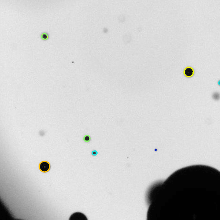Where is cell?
I'll use <instances>...</instances> for the list:
<instances>
[{
  "label": "cell",
  "instance_id": "6da1fadb",
  "mask_svg": "<svg viewBox=\"0 0 220 220\" xmlns=\"http://www.w3.org/2000/svg\"><path fill=\"white\" fill-rule=\"evenodd\" d=\"M182 220H220V171L192 165L181 171Z\"/></svg>",
  "mask_w": 220,
  "mask_h": 220
},
{
  "label": "cell",
  "instance_id": "7a4b0ae2",
  "mask_svg": "<svg viewBox=\"0 0 220 220\" xmlns=\"http://www.w3.org/2000/svg\"><path fill=\"white\" fill-rule=\"evenodd\" d=\"M51 166L50 163L46 161L42 162L39 165L40 171L42 173H47L50 170Z\"/></svg>",
  "mask_w": 220,
  "mask_h": 220
},
{
  "label": "cell",
  "instance_id": "3957f363",
  "mask_svg": "<svg viewBox=\"0 0 220 220\" xmlns=\"http://www.w3.org/2000/svg\"><path fill=\"white\" fill-rule=\"evenodd\" d=\"M86 219V216L81 212H75L70 218V220H84Z\"/></svg>",
  "mask_w": 220,
  "mask_h": 220
},
{
  "label": "cell",
  "instance_id": "277c9868",
  "mask_svg": "<svg viewBox=\"0 0 220 220\" xmlns=\"http://www.w3.org/2000/svg\"><path fill=\"white\" fill-rule=\"evenodd\" d=\"M184 74L186 77H191L194 76L195 74V70L193 68L188 67L184 69Z\"/></svg>",
  "mask_w": 220,
  "mask_h": 220
},
{
  "label": "cell",
  "instance_id": "5b68a950",
  "mask_svg": "<svg viewBox=\"0 0 220 220\" xmlns=\"http://www.w3.org/2000/svg\"><path fill=\"white\" fill-rule=\"evenodd\" d=\"M220 94L218 93H215L213 95V98L215 100H218L220 99Z\"/></svg>",
  "mask_w": 220,
  "mask_h": 220
},
{
  "label": "cell",
  "instance_id": "8992f818",
  "mask_svg": "<svg viewBox=\"0 0 220 220\" xmlns=\"http://www.w3.org/2000/svg\"><path fill=\"white\" fill-rule=\"evenodd\" d=\"M41 37H42V40H44V41H46L49 38V35L46 33H44L42 34Z\"/></svg>",
  "mask_w": 220,
  "mask_h": 220
},
{
  "label": "cell",
  "instance_id": "52a82bcc",
  "mask_svg": "<svg viewBox=\"0 0 220 220\" xmlns=\"http://www.w3.org/2000/svg\"><path fill=\"white\" fill-rule=\"evenodd\" d=\"M91 137L90 135H85L84 137V141L85 142H89L90 141Z\"/></svg>",
  "mask_w": 220,
  "mask_h": 220
},
{
  "label": "cell",
  "instance_id": "ba28073f",
  "mask_svg": "<svg viewBox=\"0 0 220 220\" xmlns=\"http://www.w3.org/2000/svg\"><path fill=\"white\" fill-rule=\"evenodd\" d=\"M97 154L98 152L96 151H93L92 152V154L93 156H95L97 155Z\"/></svg>",
  "mask_w": 220,
  "mask_h": 220
},
{
  "label": "cell",
  "instance_id": "9c48e42d",
  "mask_svg": "<svg viewBox=\"0 0 220 220\" xmlns=\"http://www.w3.org/2000/svg\"><path fill=\"white\" fill-rule=\"evenodd\" d=\"M219 86H220V81H219Z\"/></svg>",
  "mask_w": 220,
  "mask_h": 220
}]
</instances>
